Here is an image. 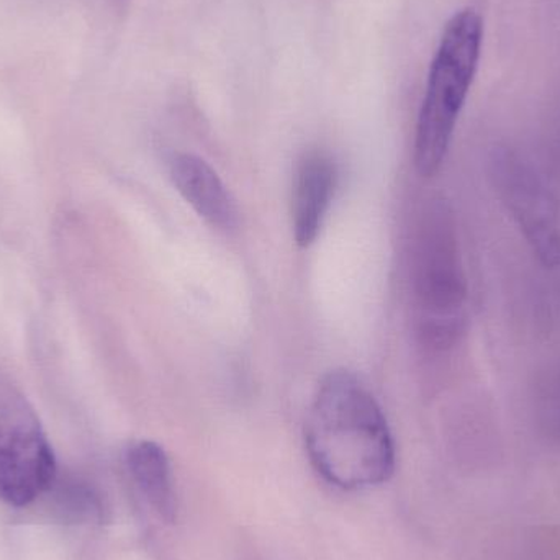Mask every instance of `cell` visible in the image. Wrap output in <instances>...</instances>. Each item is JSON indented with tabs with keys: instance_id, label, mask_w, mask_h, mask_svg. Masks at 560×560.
Segmentation results:
<instances>
[{
	"instance_id": "1",
	"label": "cell",
	"mask_w": 560,
	"mask_h": 560,
	"mask_svg": "<svg viewBox=\"0 0 560 560\" xmlns=\"http://www.w3.org/2000/svg\"><path fill=\"white\" fill-rule=\"evenodd\" d=\"M305 447L316 472L338 489L381 486L395 470L387 418L364 382L346 369L319 382L306 417Z\"/></svg>"
},
{
	"instance_id": "2",
	"label": "cell",
	"mask_w": 560,
	"mask_h": 560,
	"mask_svg": "<svg viewBox=\"0 0 560 560\" xmlns=\"http://www.w3.org/2000/svg\"><path fill=\"white\" fill-rule=\"evenodd\" d=\"M483 22L476 9H463L446 23L431 62L415 135V167L433 177L443 166L460 112L482 55Z\"/></svg>"
},
{
	"instance_id": "3",
	"label": "cell",
	"mask_w": 560,
	"mask_h": 560,
	"mask_svg": "<svg viewBox=\"0 0 560 560\" xmlns=\"http://www.w3.org/2000/svg\"><path fill=\"white\" fill-rule=\"evenodd\" d=\"M411 280L418 335L433 348H450L466 323L469 287L456 220L444 202L428 207L421 217Z\"/></svg>"
},
{
	"instance_id": "4",
	"label": "cell",
	"mask_w": 560,
	"mask_h": 560,
	"mask_svg": "<svg viewBox=\"0 0 560 560\" xmlns=\"http://www.w3.org/2000/svg\"><path fill=\"white\" fill-rule=\"evenodd\" d=\"M56 460L38 415L0 374V502L25 506L52 486Z\"/></svg>"
},
{
	"instance_id": "5",
	"label": "cell",
	"mask_w": 560,
	"mask_h": 560,
	"mask_svg": "<svg viewBox=\"0 0 560 560\" xmlns=\"http://www.w3.org/2000/svg\"><path fill=\"white\" fill-rule=\"evenodd\" d=\"M490 183L545 268L560 266V209L538 173L512 151L490 158Z\"/></svg>"
},
{
	"instance_id": "6",
	"label": "cell",
	"mask_w": 560,
	"mask_h": 560,
	"mask_svg": "<svg viewBox=\"0 0 560 560\" xmlns=\"http://www.w3.org/2000/svg\"><path fill=\"white\" fill-rule=\"evenodd\" d=\"M338 183V167L328 153L312 150L296 164L292 194L293 238L308 248L322 232Z\"/></svg>"
},
{
	"instance_id": "7",
	"label": "cell",
	"mask_w": 560,
	"mask_h": 560,
	"mask_svg": "<svg viewBox=\"0 0 560 560\" xmlns=\"http://www.w3.org/2000/svg\"><path fill=\"white\" fill-rule=\"evenodd\" d=\"M177 192L213 229L230 232L238 226V207L217 171L196 154H177L171 163Z\"/></svg>"
},
{
	"instance_id": "8",
	"label": "cell",
	"mask_w": 560,
	"mask_h": 560,
	"mask_svg": "<svg viewBox=\"0 0 560 560\" xmlns=\"http://www.w3.org/2000/svg\"><path fill=\"white\" fill-rule=\"evenodd\" d=\"M125 460L131 479L148 505L161 520L174 523L177 502L166 451L153 441H137L128 447Z\"/></svg>"
},
{
	"instance_id": "9",
	"label": "cell",
	"mask_w": 560,
	"mask_h": 560,
	"mask_svg": "<svg viewBox=\"0 0 560 560\" xmlns=\"http://www.w3.org/2000/svg\"><path fill=\"white\" fill-rule=\"evenodd\" d=\"M542 415L549 431L560 440V372L546 388L542 397Z\"/></svg>"
}]
</instances>
